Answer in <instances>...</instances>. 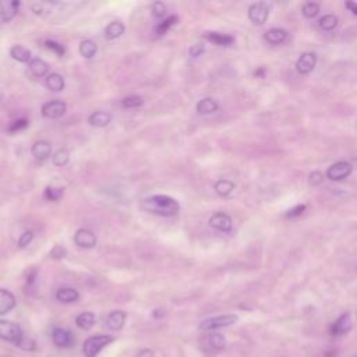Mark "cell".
<instances>
[{
  "label": "cell",
  "mask_w": 357,
  "mask_h": 357,
  "mask_svg": "<svg viewBox=\"0 0 357 357\" xmlns=\"http://www.w3.org/2000/svg\"><path fill=\"white\" fill-rule=\"evenodd\" d=\"M141 208L148 213L159 217H175L180 211V204L165 194H155L141 201Z\"/></svg>",
  "instance_id": "cell-1"
},
{
  "label": "cell",
  "mask_w": 357,
  "mask_h": 357,
  "mask_svg": "<svg viewBox=\"0 0 357 357\" xmlns=\"http://www.w3.org/2000/svg\"><path fill=\"white\" fill-rule=\"evenodd\" d=\"M115 342V338L110 335H94L90 336L83 345V353L85 357H97L103 347Z\"/></svg>",
  "instance_id": "cell-2"
},
{
  "label": "cell",
  "mask_w": 357,
  "mask_h": 357,
  "mask_svg": "<svg viewBox=\"0 0 357 357\" xmlns=\"http://www.w3.org/2000/svg\"><path fill=\"white\" fill-rule=\"evenodd\" d=\"M24 332L20 325H17L16 322L7 320H0V339L13 343V345L20 346L21 342L24 340Z\"/></svg>",
  "instance_id": "cell-3"
},
{
  "label": "cell",
  "mask_w": 357,
  "mask_h": 357,
  "mask_svg": "<svg viewBox=\"0 0 357 357\" xmlns=\"http://www.w3.org/2000/svg\"><path fill=\"white\" fill-rule=\"evenodd\" d=\"M239 317L236 314H224L217 315V317H211L206 318L200 324V329L202 331H215V329H221V328H226L236 324Z\"/></svg>",
  "instance_id": "cell-4"
},
{
  "label": "cell",
  "mask_w": 357,
  "mask_h": 357,
  "mask_svg": "<svg viewBox=\"0 0 357 357\" xmlns=\"http://www.w3.org/2000/svg\"><path fill=\"white\" fill-rule=\"evenodd\" d=\"M353 328V320L351 315L349 313L342 314L338 320L333 322L331 328H329V333L332 338H343L345 335L350 332Z\"/></svg>",
  "instance_id": "cell-5"
},
{
  "label": "cell",
  "mask_w": 357,
  "mask_h": 357,
  "mask_svg": "<svg viewBox=\"0 0 357 357\" xmlns=\"http://www.w3.org/2000/svg\"><path fill=\"white\" fill-rule=\"evenodd\" d=\"M269 17V7L265 2L253 3L248 7V19L255 25H262Z\"/></svg>",
  "instance_id": "cell-6"
},
{
  "label": "cell",
  "mask_w": 357,
  "mask_h": 357,
  "mask_svg": "<svg viewBox=\"0 0 357 357\" xmlns=\"http://www.w3.org/2000/svg\"><path fill=\"white\" fill-rule=\"evenodd\" d=\"M41 112L46 119H59L67 112V105L60 99H53L43 103Z\"/></svg>",
  "instance_id": "cell-7"
},
{
  "label": "cell",
  "mask_w": 357,
  "mask_h": 357,
  "mask_svg": "<svg viewBox=\"0 0 357 357\" xmlns=\"http://www.w3.org/2000/svg\"><path fill=\"white\" fill-rule=\"evenodd\" d=\"M76 246L81 248H94L97 246V236L92 230L87 228H80L73 237Z\"/></svg>",
  "instance_id": "cell-8"
},
{
  "label": "cell",
  "mask_w": 357,
  "mask_h": 357,
  "mask_svg": "<svg viewBox=\"0 0 357 357\" xmlns=\"http://www.w3.org/2000/svg\"><path fill=\"white\" fill-rule=\"evenodd\" d=\"M351 170V165L349 162H345V161H340V162H336L333 164L329 169L327 170V177L329 180H333V182H339V180H343L346 179L347 176L350 175Z\"/></svg>",
  "instance_id": "cell-9"
},
{
  "label": "cell",
  "mask_w": 357,
  "mask_h": 357,
  "mask_svg": "<svg viewBox=\"0 0 357 357\" xmlns=\"http://www.w3.org/2000/svg\"><path fill=\"white\" fill-rule=\"evenodd\" d=\"M20 6H21V3L19 0H2L0 2V19L2 21L3 23L12 21L17 16Z\"/></svg>",
  "instance_id": "cell-10"
},
{
  "label": "cell",
  "mask_w": 357,
  "mask_h": 357,
  "mask_svg": "<svg viewBox=\"0 0 357 357\" xmlns=\"http://www.w3.org/2000/svg\"><path fill=\"white\" fill-rule=\"evenodd\" d=\"M31 154H32V157L35 158L37 161L43 162V161H46L52 155V146L46 139L35 141L32 144V147H31Z\"/></svg>",
  "instance_id": "cell-11"
},
{
  "label": "cell",
  "mask_w": 357,
  "mask_h": 357,
  "mask_svg": "<svg viewBox=\"0 0 357 357\" xmlns=\"http://www.w3.org/2000/svg\"><path fill=\"white\" fill-rule=\"evenodd\" d=\"M52 340H53V343H55L57 347H61V349L70 347L74 342L72 332L64 329V328H55V329L52 331Z\"/></svg>",
  "instance_id": "cell-12"
},
{
  "label": "cell",
  "mask_w": 357,
  "mask_h": 357,
  "mask_svg": "<svg viewBox=\"0 0 357 357\" xmlns=\"http://www.w3.org/2000/svg\"><path fill=\"white\" fill-rule=\"evenodd\" d=\"M209 225H211L213 229L219 230V232L229 233L230 230H232V218H230L228 213L217 212V213H213L211 218H209Z\"/></svg>",
  "instance_id": "cell-13"
},
{
  "label": "cell",
  "mask_w": 357,
  "mask_h": 357,
  "mask_svg": "<svg viewBox=\"0 0 357 357\" xmlns=\"http://www.w3.org/2000/svg\"><path fill=\"white\" fill-rule=\"evenodd\" d=\"M317 64V56L314 53L306 52L300 55V57L296 61V70L300 74H309L315 68Z\"/></svg>",
  "instance_id": "cell-14"
},
{
  "label": "cell",
  "mask_w": 357,
  "mask_h": 357,
  "mask_svg": "<svg viewBox=\"0 0 357 357\" xmlns=\"http://www.w3.org/2000/svg\"><path fill=\"white\" fill-rule=\"evenodd\" d=\"M126 320H127V314L123 311V310H115L112 311L108 315L106 318V327L109 328L110 331H121L124 324H126Z\"/></svg>",
  "instance_id": "cell-15"
},
{
  "label": "cell",
  "mask_w": 357,
  "mask_h": 357,
  "mask_svg": "<svg viewBox=\"0 0 357 357\" xmlns=\"http://www.w3.org/2000/svg\"><path fill=\"white\" fill-rule=\"evenodd\" d=\"M16 296L12 292L0 288V315H5L10 313L16 307Z\"/></svg>",
  "instance_id": "cell-16"
},
{
  "label": "cell",
  "mask_w": 357,
  "mask_h": 357,
  "mask_svg": "<svg viewBox=\"0 0 357 357\" xmlns=\"http://www.w3.org/2000/svg\"><path fill=\"white\" fill-rule=\"evenodd\" d=\"M110 121H112V115L108 112H103V110H98L94 112L92 115H90L88 117V123L91 124L92 127L103 128L106 126H109Z\"/></svg>",
  "instance_id": "cell-17"
},
{
  "label": "cell",
  "mask_w": 357,
  "mask_h": 357,
  "mask_svg": "<svg viewBox=\"0 0 357 357\" xmlns=\"http://www.w3.org/2000/svg\"><path fill=\"white\" fill-rule=\"evenodd\" d=\"M195 109H197V113L201 116L212 115V113H215V112L219 109V105L218 102H217L215 99H212V98H202L201 101H198Z\"/></svg>",
  "instance_id": "cell-18"
},
{
  "label": "cell",
  "mask_w": 357,
  "mask_h": 357,
  "mask_svg": "<svg viewBox=\"0 0 357 357\" xmlns=\"http://www.w3.org/2000/svg\"><path fill=\"white\" fill-rule=\"evenodd\" d=\"M124 31H126V27L121 21H112L109 25H106V28L103 31V35L108 41H115L124 34Z\"/></svg>",
  "instance_id": "cell-19"
},
{
  "label": "cell",
  "mask_w": 357,
  "mask_h": 357,
  "mask_svg": "<svg viewBox=\"0 0 357 357\" xmlns=\"http://www.w3.org/2000/svg\"><path fill=\"white\" fill-rule=\"evenodd\" d=\"M205 39L217 46H230L235 42V38L228 34H219V32H205Z\"/></svg>",
  "instance_id": "cell-20"
},
{
  "label": "cell",
  "mask_w": 357,
  "mask_h": 357,
  "mask_svg": "<svg viewBox=\"0 0 357 357\" xmlns=\"http://www.w3.org/2000/svg\"><path fill=\"white\" fill-rule=\"evenodd\" d=\"M264 39L271 45H280L288 39V32L282 28H271L264 34Z\"/></svg>",
  "instance_id": "cell-21"
},
{
  "label": "cell",
  "mask_w": 357,
  "mask_h": 357,
  "mask_svg": "<svg viewBox=\"0 0 357 357\" xmlns=\"http://www.w3.org/2000/svg\"><path fill=\"white\" fill-rule=\"evenodd\" d=\"M95 314L91 313V311H84L76 317V325L83 329V331H90L94 325H95Z\"/></svg>",
  "instance_id": "cell-22"
},
{
  "label": "cell",
  "mask_w": 357,
  "mask_h": 357,
  "mask_svg": "<svg viewBox=\"0 0 357 357\" xmlns=\"http://www.w3.org/2000/svg\"><path fill=\"white\" fill-rule=\"evenodd\" d=\"M45 84H46V87H48L50 91L60 92L64 90L66 83H64V79H63L61 74L49 73L48 76H46V81H45Z\"/></svg>",
  "instance_id": "cell-23"
},
{
  "label": "cell",
  "mask_w": 357,
  "mask_h": 357,
  "mask_svg": "<svg viewBox=\"0 0 357 357\" xmlns=\"http://www.w3.org/2000/svg\"><path fill=\"white\" fill-rule=\"evenodd\" d=\"M56 299L60 303H76L80 299V293L74 288H60L56 292Z\"/></svg>",
  "instance_id": "cell-24"
},
{
  "label": "cell",
  "mask_w": 357,
  "mask_h": 357,
  "mask_svg": "<svg viewBox=\"0 0 357 357\" xmlns=\"http://www.w3.org/2000/svg\"><path fill=\"white\" fill-rule=\"evenodd\" d=\"M28 70L34 77H43L49 74V64L46 61H43L42 59H32L31 63L28 64Z\"/></svg>",
  "instance_id": "cell-25"
},
{
  "label": "cell",
  "mask_w": 357,
  "mask_h": 357,
  "mask_svg": "<svg viewBox=\"0 0 357 357\" xmlns=\"http://www.w3.org/2000/svg\"><path fill=\"white\" fill-rule=\"evenodd\" d=\"M10 56L13 60H17L19 63H31V52L21 45H14L10 48Z\"/></svg>",
  "instance_id": "cell-26"
},
{
  "label": "cell",
  "mask_w": 357,
  "mask_h": 357,
  "mask_svg": "<svg viewBox=\"0 0 357 357\" xmlns=\"http://www.w3.org/2000/svg\"><path fill=\"white\" fill-rule=\"evenodd\" d=\"M79 52L80 55L83 56L84 59H92L94 56L97 55L98 52L97 43L91 41V39H84V41H81V43H80Z\"/></svg>",
  "instance_id": "cell-27"
},
{
  "label": "cell",
  "mask_w": 357,
  "mask_h": 357,
  "mask_svg": "<svg viewBox=\"0 0 357 357\" xmlns=\"http://www.w3.org/2000/svg\"><path fill=\"white\" fill-rule=\"evenodd\" d=\"M213 190H215V193L218 194L219 197H228L235 190V183L230 182V180H226V179H221V180L215 183Z\"/></svg>",
  "instance_id": "cell-28"
},
{
  "label": "cell",
  "mask_w": 357,
  "mask_h": 357,
  "mask_svg": "<svg viewBox=\"0 0 357 357\" xmlns=\"http://www.w3.org/2000/svg\"><path fill=\"white\" fill-rule=\"evenodd\" d=\"M208 345L212 350L222 351L226 347V339L222 333L213 332L208 336Z\"/></svg>",
  "instance_id": "cell-29"
},
{
  "label": "cell",
  "mask_w": 357,
  "mask_h": 357,
  "mask_svg": "<svg viewBox=\"0 0 357 357\" xmlns=\"http://www.w3.org/2000/svg\"><path fill=\"white\" fill-rule=\"evenodd\" d=\"M177 23H179L177 16H168V17H165V19L162 20V23H159V24L157 25L155 34H158L159 37H164L165 34L169 31L170 27H173V25H176Z\"/></svg>",
  "instance_id": "cell-30"
},
{
  "label": "cell",
  "mask_w": 357,
  "mask_h": 357,
  "mask_svg": "<svg viewBox=\"0 0 357 357\" xmlns=\"http://www.w3.org/2000/svg\"><path fill=\"white\" fill-rule=\"evenodd\" d=\"M52 161H53V165H55V166H59V168L66 166V165L68 164V161H70V151L66 150V148L57 150V151L53 154Z\"/></svg>",
  "instance_id": "cell-31"
},
{
  "label": "cell",
  "mask_w": 357,
  "mask_h": 357,
  "mask_svg": "<svg viewBox=\"0 0 357 357\" xmlns=\"http://www.w3.org/2000/svg\"><path fill=\"white\" fill-rule=\"evenodd\" d=\"M318 24L324 31H332L338 25V17L333 14H325L324 17H321Z\"/></svg>",
  "instance_id": "cell-32"
},
{
  "label": "cell",
  "mask_w": 357,
  "mask_h": 357,
  "mask_svg": "<svg viewBox=\"0 0 357 357\" xmlns=\"http://www.w3.org/2000/svg\"><path fill=\"white\" fill-rule=\"evenodd\" d=\"M142 103H144L142 97H139V95H130V97H126L121 101V106L124 109H134V108H139Z\"/></svg>",
  "instance_id": "cell-33"
},
{
  "label": "cell",
  "mask_w": 357,
  "mask_h": 357,
  "mask_svg": "<svg viewBox=\"0 0 357 357\" xmlns=\"http://www.w3.org/2000/svg\"><path fill=\"white\" fill-rule=\"evenodd\" d=\"M64 190L60 187H53V186H48L45 190V198L52 202H57L63 197Z\"/></svg>",
  "instance_id": "cell-34"
},
{
  "label": "cell",
  "mask_w": 357,
  "mask_h": 357,
  "mask_svg": "<svg viewBox=\"0 0 357 357\" xmlns=\"http://www.w3.org/2000/svg\"><path fill=\"white\" fill-rule=\"evenodd\" d=\"M302 13L304 17L307 19H314L315 16L320 13V5L315 3V2H307L302 9Z\"/></svg>",
  "instance_id": "cell-35"
},
{
  "label": "cell",
  "mask_w": 357,
  "mask_h": 357,
  "mask_svg": "<svg viewBox=\"0 0 357 357\" xmlns=\"http://www.w3.org/2000/svg\"><path fill=\"white\" fill-rule=\"evenodd\" d=\"M151 12L154 17L164 20L165 17H166V12H168V9H166V5L162 3V2H154V3L151 5Z\"/></svg>",
  "instance_id": "cell-36"
},
{
  "label": "cell",
  "mask_w": 357,
  "mask_h": 357,
  "mask_svg": "<svg viewBox=\"0 0 357 357\" xmlns=\"http://www.w3.org/2000/svg\"><path fill=\"white\" fill-rule=\"evenodd\" d=\"M45 46H46V49H49V50H52L53 53H56L59 57H63V56L66 55V48H64L61 43L56 42V41L48 39V41L45 42Z\"/></svg>",
  "instance_id": "cell-37"
},
{
  "label": "cell",
  "mask_w": 357,
  "mask_h": 357,
  "mask_svg": "<svg viewBox=\"0 0 357 357\" xmlns=\"http://www.w3.org/2000/svg\"><path fill=\"white\" fill-rule=\"evenodd\" d=\"M49 257L53 258V260H63L67 257V250L66 247H63L60 244H56L55 247L49 251Z\"/></svg>",
  "instance_id": "cell-38"
},
{
  "label": "cell",
  "mask_w": 357,
  "mask_h": 357,
  "mask_svg": "<svg viewBox=\"0 0 357 357\" xmlns=\"http://www.w3.org/2000/svg\"><path fill=\"white\" fill-rule=\"evenodd\" d=\"M28 124H30V121L27 119H19V120H14L13 123H10L7 130L10 133H16V131H20V130H24V128L28 127Z\"/></svg>",
  "instance_id": "cell-39"
},
{
  "label": "cell",
  "mask_w": 357,
  "mask_h": 357,
  "mask_svg": "<svg viewBox=\"0 0 357 357\" xmlns=\"http://www.w3.org/2000/svg\"><path fill=\"white\" fill-rule=\"evenodd\" d=\"M32 239H34V233H32L31 230H27V232H24V233L20 236L19 242H17V246H19V248L27 247V246L32 242Z\"/></svg>",
  "instance_id": "cell-40"
},
{
  "label": "cell",
  "mask_w": 357,
  "mask_h": 357,
  "mask_svg": "<svg viewBox=\"0 0 357 357\" xmlns=\"http://www.w3.org/2000/svg\"><path fill=\"white\" fill-rule=\"evenodd\" d=\"M31 10L34 12V14H37V16H41V17H43V16H46L48 14V9H46V3H42V2H37V3H32L31 5Z\"/></svg>",
  "instance_id": "cell-41"
},
{
  "label": "cell",
  "mask_w": 357,
  "mask_h": 357,
  "mask_svg": "<svg viewBox=\"0 0 357 357\" xmlns=\"http://www.w3.org/2000/svg\"><path fill=\"white\" fill-rule=\"evenodd\" d=\"M204 52H205V45H202V43H195V45H193L191 48L188 49V55L194 57V59L204 55Z\"/></svg>",
  "instance_id": "cell-42"
},
{
  "label": "cell",
  "mask_w": 357,
  "mask_h": 357,
  "mask_svg": "<svg viewBox=\"0 0 357 357\" xmlns=\"http://www.w3.org/2000/svg\"><path fill=\"white\" fill-rule=\"evenodd\" d=\"M304 211H306V205H304V204H299V205L293 206L292 209L286 212V218H296V217H300Z\"/></svg>",
  "instance_id": "cell-43"
},
{
  "label": "cell",
  "mask_w": 357,
  "mask_h": 357,
  "mask_svg": "<svg viewBox=\"0 0 357 357\" xmlns=\"http://www.w3.org/2000/svg\"><path fill=\"white\" fill-rule=\"evenodd\" d=\"M309 182L311 186H320L321 183L324 182V175L321 173V172H313V173H310L309 176Z\"/></svg>",
  "instance_id": "cell-44"
},
{
  "label": "cell",
  "mask_w": 357,
  "mask_h": 357,
  "mask_svg": "<svg viewBox=\"0 0 357 357\" xmlns=\"http://www.w3.org/2000/svg\"><path fill=\"white\" fill-rule=\"evenodd\" d=\"M19 347L25 351H32V350H35V342H34L32 339L24 338V340L21 342V345H20Z\"/></svg>",
  "instance_id": "cell-45"
},
{
  "label": "cell",
  "mask_w": 357,
  "mask_h": 357,
  "mask_svg": "<svg viewBox=\"0 0 357 357\" xmlns=\"http://www.w3.org/2000/svg\"><path fill=\"white\" fill-rule=\"evenodd\" d=\"M37 275H38V271L34 268V269H31L30 272H28V275H27V283L28 284H32L34 282H35V279H37Z\"/></svg>",
  "instance_id": "cell-46"
},
{
  "label": "cell",
  "mask_w": 357,
  "mask_h": 357,
  "mask_svg": "<svg viewBox=\"0 0 357 357\" xmlns=\"http://www.w3.org/2000/svg\"><path fill=\"white\" fill-rule=\"evenodd\" d=\"M154 350L152 349H142V350H139L138 353H137V356L135 357H154Z\"/></svg>",
  "instance_id": "cell-47"
},
{
  "label": "cell",
  "mask_w": 357,
  "mask_h": 357,
  "mask_svg": "<svg viewBox=\"0 0 357 357\" xmlns=\"http://www.w3.org/2000/svg\"><path fill=\"white\" fill-rule=\"evenodd\" d=\"M152 317H154L155 320H161V318H164L165 317V311L162 309H155L152 311Z\"/></svg>",
  "instance_id": "cell-48"
},
{
  "label": "cell",
  "mask_w": 357,
  "mask_h": 357,
  "mask_svg": "<svg viewBox=\"0 0 357 357\" xmlns=\"http://www.w3.org/2000/svg\"><path fill=\"white\" fill-rule=\"evenodd\" d=\"M346 7L350 10L354 16H357V3L356 2H346Z\"/></svg>",
  "instance_id": "cell-49"
},
{
  "label": "cell",
  "mask_w": 357,
  "mask_h": 357,
  "mask_svg": "<svg viewBox=\"0 0 357 357\" xmlns=\"http://www.w3.org/2000/svg\"><path fill=\"white\" fill-rule=\"evenodd\" d=\"M255 77H264V74H265V70H264V67H260L257 72H255Z\"/></svg>",
  "instance_id": "cell-50"
},
{
  "label": "cell",
  "mask_w": 357,
  "mask_h": 357,
  "mask_svg": "<svg viewBox=\"0 0 357 357\" xmlns=\"http://www.w3.org/2000/svg\"><path fill=\"white\" fill-rule=\"evenodd\" d=\"M356 357H357V356H356Z\"/></svg>",
  "instance_id": "cell-51"
}]
</instances>
